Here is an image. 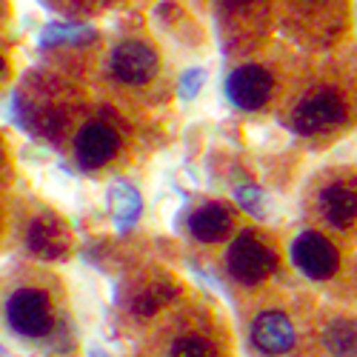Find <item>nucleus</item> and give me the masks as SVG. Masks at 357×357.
Wrapping results in <instances>:
<instances>
[{
    "label": "nucleus",
    "mask_w": 357,
    "mask_h": 357,
    "mask_svg": "<svg viewBox=\"0 0 357 357\" xmlns=\"http://www.w3.org/2000/svg\"><path fill=\"white\" fill-rule=\"evenodd\" d=\"M346 117V100L335 89H317V92L306 95L291 112V129L297 135H317L326 132L337 123H343Z\"/></svg>",
    "instance_id": "f257e3e1"
},
{
    "label": "nucleus",
    "mask_w": 357,
    "mask_h": 357,
    "mask_svg": "<svg viewBox=\"0 0 357 357\" xmlns=\"http://www.w3.org/2000/svg\"><path fill=\"white\" fill-rule=\"evenodd\" d=\"M226 263H229V272L234 280L255 286L275 272L278 257L263 241H257L252 231H243V234H237V241L229 246Z\"/></svg>",
    "instance_id": "f03ea898"
},
{
    "label": "nucleus",
    "mask_w": 357,
    "mask_h": 357,
    "mask_svg": "<svg viewBox=\"0 0 357 357\" xmlns=\"http://www.w3.org/2000/svg\"><path fill=\"white\" fill-rule=\"evenodd\" d=\"M291 260L312 280H326L337 272V249L317 231H303L294 237Z\"/></svg>",
    "instance_id": "7ed1b4c3"
},
{
    "label": "nucleus",
    "mask_w": 357,
    "mask_h": 357,
    "mask_svg": "<svg viewBox=\"0 0 357 357\" xmlns=\"http://www.w3.org/2000/svg\"><path fill=\"white\" fill-rule=\"evenodd\" d=\"M6 314L17 335L40 337L49 332V301L43 291H35V289L15 291L6 306Z\"/></svg>",
    "instance_id": "20e7f679"
},
{
    "label": "nucleus",
    "mask_w": 357,
    "mask_h": 357,
    "mask_svg": "<svg viewBox=\"0 0 357 357\" xmlns=\"http://www.w3.org/2000/svg\"><path fill=\"white\" fill-rule=\"evenodd\" d=\"M226 95L237 109L255 112L272 95V75L263 66H241L226 80Z\"/></svg>",
    "instance_id": "39448f33"
},
{
    "label": "nucleus",
    "mask_w": 357,
    "mask_h": 357,
    "mask_svg": "<svg viewBox=\"0 0 357 357\" xmlns=\"http://www.w3.org/2000/svg\"><path fill=\"white\" fill-rule=\"evenodd\" d=\"M112 72L123 83H146L158 75V54L152 46L126 40L112 52Z\"/></svg>",
    "instance_id": "423d86ee"
},
{
    "label": "nucleus",
    "mask_w": 357,
    "mask_h": 357,
    "mask_svg": "<svg viewBox=\"0 0 357 357\" xmlns=\"http://www.w3.org/2000/svg\"><path fill=\"white\" fill-rule=\"evenodd\" d=\"M252 343L266 354H283L294 346V326L283 312H263L252 323Z\"/></svg>",
    "instance_id": "0eeeda50"
},
{
    "label": "nucleus",
    "mask_w": 357,
    "mask_h": 357,
    "mask_svg": "<svg viewBox=\"0 0 357 357\" xmlns=\"http://www.w3.org/2000/svg\"><path fill=\"white\" fill-rule=\"evenodd\" d=\"M75 149H77L80 166L98 169L106 160H112V155L117 152V135L103 123H89V126L80 129V135L75 140Z\"/></svg>",
    "instance_id": "6e6552de"
},
{
    "label": "nucleus",
    "mask_w": 357,
    "mask_h": 357,
    "mask_svg": "<svg viewBox=\"0 0 357 357\" xmlns=\"http://www.w3.org/2000/svg\"><path fill=\"white\" fill-rule=\"evenodd\" d=\"M29 249L35 255L46 257V260H57L63 257L66 249H69V231L66 226L57 220L54 215H43L32 223L29 229Z\"/></svg>",
    "instance_id": "1a4fd4ad"
},
{
    "label": "nucleus",
    "mask_w": 357,
    "mask_h": 357,
    "mask_svg": "<svg viewBox=\"0 0 357 357\" xmlns=\"http://www.w3.org/2000/svg\"><path fill=\"white\" fill-rule=\"evenodd\" d=\"M320 212L335 229H346L357 220V192H351L349 186H326L320 195Z\"/></svg>",
    "instance_id": "9d476101"
},
{
    "label": "nucleus",
    "mask_w": 357,
    "mask_h": 357,
    "mask_svg": "<svg viewBox=\"0 0 357 357\" xmlns=\"http://www.w3.org/2000/svg\"><path fill=\"white\" fill-rule=\"evenodd\" d=\"M189 229L203 243H220L223 237L229 234V229H231V215L220 203H206L192 215Z\"/></svg>",
    "instance_id": "9b49d317"
},
{
    "label": "nucleus",
    "mask_w": 357,
    "mask_h": 357,
    "mask_svg": "<svg viewBox=\"0 0 357 357\" xmlns=\"http://www.w3.org/2000/svg\"><path fill=\"white\" fill-rule=\"evenodd\" d=\"M323 346L335 357H357V320L351 317L332 320L323 332Z\"/></svg>",
    "instance_id": "f8f14e48"
},
{
    "label": "nucleus",
    "mask_w": 357,
    "mask_h": 357,
    "mask_svg": "<svg viewBox=\"0 0 357 357\" xmlns=\"http://www.w3.org/2000/svg\"><path fill=\"white\" fill-rule=\"evenodd\" d=\"M109 209L114 215V220L121 223V226H129L137 220L140 215V195L135 186L123 183V181H117L112 189H109Z\"/></svg>",
    "instance_id": "ddd939ff"
},
{
    "label": "nucleus",
    "mask_w": 357,
    "mask_h": 357,
    "mask_svg": "<svg viewBox=\"0 0 357 357\" xmlns=\"http://www.w3.org/2000/svg\"><path fill=\"white\" fill-rule=\"evenodd\" d=\"M95 32L92 29H86V26H49L40 43L43 46H52V43H86V40H92Z\"/></svg>",
    "instance_id": "4468645a"
},
{
    "label": "nucleus",
    "mask_w": 357,
    "mask_h": 357,
    "mask_svg": "<svg viewBox=\"0 0 357 357\" xmlns=\"http://www.w3.org/2000/svg\"><path fill=\"white\" fill-rule=\"evenodd\" d=\"M169 357H218V349L209 340H200V337H183L177 340L169 351Z\"/></svg>",
    "instance_id": "2eb2a0df"
},
{
    "label": "nucleus",
    "mask_w": 357,
    "mask_h": 357,
    "mask_svg": "<svg viewBox=\"0 0 357 357\" xmlns=\"http://www.w3.org/2000/svg\"><path fill=\"white\" fill-rule=\"evenodd\" d=\"M234 195H237V203H241L246 212L263 218V192H260L257 186H241Z\"/></svg>",
    "instance_id": "dca6fc26"
},
{
    "label": "nucleus",
    "mask_w": 357,
    "mask_h": 357,
    "mask_svg": "<svg viewBox=\"0 0 357 357\" xmlns=\"http://www.w3.org/2000/svg\"><path fill=\"white\" fill-rule=\"evenodd\" d=\"M203 80H206V75L200 72V69H189L183 77H181V98H186V100H192L197 92H200V86H203Z\"/></svg>",
    "instance_id": "f3484780"
},
{
    "label": "nucleus",
    "mask_w": 357,
    "mask_h": 357,
    "mask_svg": "<svg viewBox=\"0 0 357 357\" xmlns=\"http://www.w3.org/2000/svg\"><path fill=\"white\" fill-rule=\"evenodd\" d=\"M0 69H3V61H0Z\"/></svg>",
    "instance_id": "a211bd4d"
}]
</instances>
